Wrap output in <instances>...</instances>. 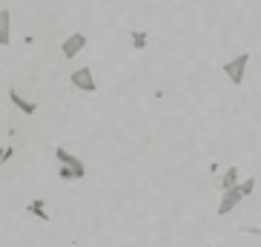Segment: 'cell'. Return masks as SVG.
Instances as JSON below:
<instances>
[{
    "mask_svg": "<svg viewBox=\"0 0 261 247\" xmlns=\"http://www.w3.org/2000/svg\"><path fill=\"white\" fill-rule=\"evenodd\" d=\"M84 46H86V35L84 32H72L69 38L61 43V55L66 61H72V58H77V55L84 52Z\"/></svg>",
    "mask_w": 261,
    "mask_h": 247,
    "instance_id": "cell-4",
    "label": "cell"
},
{
    "mask_svg": "<svg viewBox=\"0 0 261 247\" xmlns=\"http://www.w3.org/2000/svg\"><path fill=\"white\" fill-rule=\"evenodd\" d=\"M9 101H12V104H15L23 115H35V112H38V104H35V101H29V98H23L15 86H9Z\"/></svg>",
    "mask_w": 261,
    "mask_h": 247,
    "instance_id": "cell-6",
    "label": "cell"
},
{
    "mask_svg": "<svg viewBox=\"0 0 261 247\" xmlns=\"http://www.w3.org/2000/svg\"><path fill=\"white\" fill-rule=\"evenodd\" d=\"M132 46L146 49V32H132Z\"/></svg>",
    "mask_w": 261,
    "mask_h": 247,
    "instance_id": "cell-11",
    "label": "cell"
},
{
    "mask_svg": "<svg viewBox=\"0 0 261 247\" xmlns=\"http://www.w3.org/2000/svg\"><path fill=\"white\" fill-rule=\"evenodd\" d=\"M241 190L238 187H232V190H221V204H218V216H227V213H232V210L241 204Z\"/></svg>",
    "mask_w": 261,
    "mask_h": 247,
    "instance_id": "cell-5",
    "label": "cell"
},
{
    "mask_svg": "<svg viewBox=\"0 0 261 247\" xmlns=\"http://www.w3.org/2000/svg\"><path fill=\"white\" fill-rule=\"evenodd\" d=\"M69 84L75 86V89H81V92H98V81H95V75H92V66L75 69L69 75Z\"/></svg>",
    "mask_w": 261,
    "mask_h": 247,
    "instance_id": "cell-3",
    "label": "cell"
},
{
    "mask_svg": "<svg viewBox=\"0 0 261 247\" xmlns=\"http://www.w3.org/2000/svg\"><path fill=\"white\" fill-rule=\"evenodd\" d=\"M247 63H250V52H241V55H236L232 61H227V63L221 66V69H224V75L230 78V84H232V86H241V84H244Z\"/></svg>",
    "mask_w": 261,
    "mask_h": 247,
    "instance_id": "cell-2",
    "label": "cell"
},
{
    "mask_svg": "<svg viewBox=\"0 0 261 247\" xmlns=\"http://www.w3.org/2000/svg\"><path fill=\"white\" fill-rule=\"evenodd\" d=\"M12 155H15V147H12V144H9V147H0V164H6Z\"/></svg>",
    "mask_w": 261,
    "mask_h": 247,
    "instance_id": "cell-12",
    "label": "cell"
},
{
    "mask_svg": "<svg viewBox=\"0 0 261 247\" xmlns=\"http://www.w3.org/2000/svg\"><path fill=\"white\" fill-rule=\"evenodd\" d=\"M218 187L221 190H232V187H238V167H227L221 176V181H218Z\"/></svg>",
    "mask_w": 261,
    "mask_h": 247,
    "instance_id": "cell-9",
    "label": "cell"
},
{
    "mask_svg": "<svg viewBox=\"0 0 261 247\" xmlns=\"http://www.w3.org/2000/svg\"><path fill=\"white\" fill-rule=\"evenodd\" d=\"M58 172H61V178H63V181H75V178H72V172L66 170V167H58Z\"/></svg>",
    "mask_w": 261,
    "mask_h": 247,
    "instance_id": "cell-13",
    "label": "cell"
},
{
    "mask_svg": "<svg viewBox=\"0 0 261 247\" xmlns=\"http://www.w3.org/2000/svg\"><path fill=\"white\" fill-rule=\"evenodd\" d=\"M9 43H12V12L0 9V46H9Z\"/></svg>",
    "mask_w": 261,
    "mask_h": 247,
    "instance_id": "cell-7",
    "label": "cell"
},
{
    "mask_svg": "<svg viewBox=\"0 0 261 247\" xmlns=\"http://www.w3.org/2000/svg\"><path fill=\"white\" fill-rule=\"evenodd\" d=\"M55 158H58V164H61V167H66V170L72 172V178H75V181L86 178V164L81 161L75 153H69L66 147H55Z\"/></svg>",
    "mask_w": 261,
    "mask_h": 247,
    "instance_id": "cell-1",
    "label": "cell"
},
{
    "mask_svg": "<svg viewBox=\"0 0 261 247\" xmlns=\"http://www.w3.org/2000/svg\"><path fill=\"white\" fill-rule=\"evenodd\" d=\"M238 190H241V195H253V190H255V178H247V181H238Z\"/></svg>",
    "mask_w": 261,
    "mask_h": 247,
    "instance_id": "cell-10",
    "label": "cell"
},
{
    "mask_svg": "<svg viewBox=\"0 0 261 247\" xmlns=\"http://www.w3.org/2000/svg\"><path fill=\"white\" fill-rule=\"evenodd\" d=\"M26 210H29L35 218H40V221H49V210H46V201L43 199H32L29 204H26Z\"/></svg>",
    "mask_w": 261,
    "mask_h": 247,
    "instance_id": "cell-8",
    "label": "cell"
}]
</instances>
